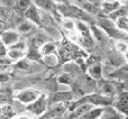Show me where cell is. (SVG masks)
Here are the masks:
<instances>
[{
    "label": "cell",
    "instance_id": "1",
    "mask_svg": "<svg viewBox=\"0 0 128 119\" xmlns=\"http://www.w3.org/2000/svg\"><path fill=\"white\" fill-rule=\"evenodd\" d=\"M56 9L66 18H75V19H78L79 21L81 20L85 22H93L92 16L80 7H77L74 5H69V6L58 5L56 6Z\"/></svg>",
    "mask_w": 128,
    "mask_h": 119
},
{
    "label": "cell",
    "instance_id": "2",
    "mask_svg": "<svg viewBox=\"0 0 128 119\" xmlns=\"http://www.w3.org/2000/svg\"><path fill=\"white\" fill-rule=\"evenodd\" d=\"M96 23L106 32L107 35H109L110 37L113 38H120V40H122V38L126 37V33L122 32L121 30H119L115 23L113 22V20H111L110 18H103V17H98L96 19Z\"/></svg>",
    "mask_w": 128,
    "mask_h": 119
},
{
    "label": "cell",
    "instance_id": "3",
    "mask_svg": "<svg viewBox=\"0 0 128 119\" xmlns=\"http://www.w3.org/2000/svg\"><path fill=\"white\" fill-rule=\"evenodd\" d=\"M48 108V102H47V96L46 95H39L37 99H35L33 102L28 104L26 107V110L30 112L31 114L35 116H41L45 113V111Z\"/></svg>",
    "mask_w": 128,
    "mask_h": 119
},
{
    "label": "cell",
    "instance_id": "4",
    "mask_svg": "<svg viewBox=\"0 0 128 119\" xmlns=\"http://www.w3.org/2000/svg\"><path fill=\"white\" fill-rule=\"evenodd\" d=\"M111 105H113V107L118 112L127 116V112H128V92L126 90L121 91L116 96V98H113V101H112Z\"/></svg>",
    "mask_w": 128,
    "mask_h": 119
},
{
    "label": "cell",
    "instance_id": "5",
    "mask_svg": "<svg viewBox=\"0 0 128 119\" xmlns=\"http://www.w3.org/2000/svg\"><path fill=\"white\" fill-rule=\"evenodd\" d=\"M39 95H40L39 91L30 88V89L21 90L20 92H18L16 95V99L23 104H30L35 99H37L39 97Z\"/></svg>",
    "mask_w": 128,
    "mask_h": 119
},
{
    "label": "cell",
    "instance_id": "6",
    "mask_svg": "<svg viewBox=\"0 0 128 119\" xmlns=\"http://www.w3.org/2000/svg\"><path fill=\"white\" fill-rule=\"evenodd\" d=\"M96 88H98V92L99 94L106 96V97H110V98H114V96L116 95V88L115 86L107 81H103L101 79V81L97 82L96 84Z\"/></svg>",
    "mask_w": 128,
    "mask_h": 119
},
{
    "label": "cell",
    "instance_id": "7",
    "mask_svg": "<svg viewBox=\"0 0 128 119\" xmlns=\"http://www.w3.org/2000/svg\"><path fill=\"white\" fill-rule=\"evenodd\" d=\"M24 16L25 18L33 23L36 26H41V18H40V10L32 3L25 11H24Z\"/></svg>",
    "mask_w": 128,
    "mask_h": 119
},
{
    "label": "cell",
    "instance_id": "8",
    "mask_svg": "<svg viewBox=\"0 0 128 119\" xmlns=\"http://www.w3.org/2000/svg\"><path fill=\"white\" fill-rule=\"evenodd\" d=\"M0 40L6 47H10L19 41V34L14 30H3L0 33Z\"/></svg>",
    "mask_w": 128,
    "mask_h": 119
},
{
    "label": "cell",
    "instance_id": "9",
    "mask_svg": "<svg viewBox=\"0 0 128 119\" xmlns=\"http://www.w3.org/2000/svg\"><path fill=\"white\" fill-rule=\"evenodd\" d=\"M73 93L72 92H56L53 93L50 97L47 98L48 106L49 105H54L57 103H63V102H68L73 99Z\"/></svg>",
    "mask_w": 128,
    "mask_h": 119
},
{
    "label": "cell",
    "instance_id": "10",
    "mask_svg": "<svg viewBox=\"0 0 128 119\" xmlns=\"http://www.w3.org/2000/svg\"><path fill=\"white\" fill-rule=\"evenodd\" d=\"M32 3L40 10L47 13H54L57 11L56 3L53 0H32Z\"/></svg>",
    "mask_w": 128,
    "mask_h": 119
},
{
    "label": "cell",
    "instance_id": "11",
    "mask_svg": "<svg viewBox=\"0 0 128 119\" xmlns=\"http://www.w3.org/2000/svg\"><path fill=\"white\" fill-rule=\"evenodd\" d=\"M126 115H123L122 113L118 112L114 107L105 106L103 107L102 113L98 119H123Z\"/></svg>",
    "mask_w": 128,
    "mask_h": 119
},
{
    "label": "cell",
    "instance_id": "12",
    "mask_svg": "<svg viewBox=\"0 0 128 119\" xmlns=\"http://www.w3.org/2000/svg\"><path fill=\"white\" fill-rule=\"evenodd\" d=\"M87 68H88V74L92 79L94 80L102 79V65L99 61L87 65Z\"/></svg>",
    "mask_w": 128,
    "mask_h": 119
},
{
    "label": "cell",
    "instance_id": "13",
    "mask_svg": "<svg viewBox=\"0 0 128 119\" xmlns=\"http://www.w3.org/2000/svg\"><path fill=\"white\" fill-rule=\"evenodd\" d=\"M26 55L25 50L22 49H18L15 47H8V50L6 52V56L12 60V61H18L24 58V56Z\"/></svg>",
    "mask_w": 128,
    "mask_h": 119
},
{
    "label": "cell",
    "instance_id": "14",
    "mask_svg": "<svg viewBox=\"0 0 128 119\" xmlns=\"http://www.w3.org/2000/svg\"><path fill=\"white\" fill-rule=\"evenodd\" d=\"M13 107L7 103L0 105V119H11L15 116Z\"/></svg>",
    "mask_w": 128,
    "mask_h": 119
},
{
    "label": "cell",
    "instance_id": "15",
    "mask_svg": "<svg viewBox=\"0 0 128 119\" xmlns=\"http://www.w3.org/2000/svg\"><path fill=\"white\" fill-rule=\"evenodd\" d=\"M39 51H40L41 56H50L52 54L57 53L56 45L52 42H45L43 45H41Z\"/></svg>",
    "mask_w": 128,
    "mask_h": 119
},
{
    "label": "cell",
    "instance_id": "16",
    "mask_svg": "<svg viewBox=\"0 0 128 119\" xmlns=\"http://www.w3.org/2000/svg\"><path fill=\"white\" fill-rule=\"evenodd\" d=\"M102 110L103 107H95V108L93 107L87 112H85L83 115L78 117L77 119H98L102 113Z\"/></svg>",
    "mask_w": 128,
    "mask_h": 119
},
{
    "label": "cell",
    "instance_id": "17",
    "mask_svg": "<svg viewBox=\"0 0 128 119\" xmlns=\"http://www.w3.org/2000/svg\"><path fill=\"white\" fill-rule=\"evenodd\" d=\"M115 25L116 27L121 30L122 32H127V29H128V19H127V16H121V17H118L115 19Z\"/></svg>",
    "mask_w": 128,
    "mask_h": 119
},
{
    "label": "cell",
    "instance_id": "18",
    "mask_svg": "<svg viewBox=\"0 0 128 119\" xmlns=\"http://www.w3.org/2000/svg\"><path fill=\"white\" fill-rule=\"evenodd\" d=\"M33 29H34V24L27 20L26 22H23L18 26L17 32L18 34H27V33H30Z\"/></svg>",
    "mask_w": 128,
    "mask_h": 119
},
{
    "label": "cell",
    "instance_id": "19",
    "mask_svg": "<svg viewBox=\"0 0 128 119\" xmlns=\"http://www.w3.org/2000/svg\"><path fill=\"white\" fill-rule=\"evenodd\" d=\"M121 4L118 1H114V2H103L102 3V10L103 12L110 14L112 11H114L115 9H117L118 7H120Z\"/></svg>",
    "mask_w": 128,
    "mask_h": 119
},
{
    "label": "cell",
    "instance_id": "20",
    "mask_svg": "<svg viewBox=\"0 0 128 119\" xmlns=\"http://www.w3.org/2000/svg\"><path fill=\"white\" fill-rule=\"evenodd\" d=\"M109 15V17L108 18H110V19H116V18H118V17H121V16H127V10H126V6L125 5H121L120 7H118L117 9H115L114 11H112L110 14H108Z\"/></svg>",
    "mask_w": 128,
    "mask_h": 119
},
{
    "label": "cell",
    "instance_id": "21",
    "mask_svg": "<svg viewBox=\"0 0 128 119\" xmlns=\"http://www.w3.org/2000/svg\"><path fill=\"white\" fill-rule=\"evenodd\" d=\"M74 77L71 74H62L59 78H58V82L59 83H64L67 85H72L74 82Z\"/></svg>",
    "mask_w": 128,
    "mask_h": 119
},
{
    "label": "cell",
    "instance_id": "22",
    "mask_svg": "<svg viewBox=\"0 0 128 119\" xmlns=\"http://www.w3.org/2000/svg\"><path fill=\"white\" fill-rule=\"evenodd\" d=\"M11 15H12V11L9 8L0 6V19L2 21H6V20L10 19Z\"/></svg>",
    "mask_w": 128,
    "mask_h": 119
},
{
    "label": "cell",
    "instance_id": "23",
    "mask_svg": "<svg viewBox=\"0 0 128 119\" xmlns=\"http://www.w3.org/2000/svg\"><path fill=\"white\" fill-rule=\"evenodd\" d=\"M32 4V0H16V5L17 8L20 11H25L30 5Z\"/></svg>",
    "mask_w": 128,
    "mask_h": 119
},
{
    "label": "cell",
    "instance_id": "24",
    "mask_svg": "<svg viewBox=\"0 0 128 119\" xmlns=\"http://www.w3.org/2000/svg\"><path fill=\"white\" fill-rule=\"evenodd\" d=\"M10 99H11V93L8 90H4V91L0 90V105L8 103Z\"/></svg>",
    "mask_w": 128,
    "mask_h": 119
},
{
    "label": "cell",
    "instance_id": "25",
    "mask_svg": "<svg viewBox=\"0 0 128 119\" xmlns=\"http://www.w3.org/2000/svg\"><path fill=\"white\" fill-rule=\"evenodd\" d=\"M115 48H116L121 54H126V52H127V44H126L125 41L119 40V41L116 43Z\"/></svg>",
    "mask_w": 128,
    "mask_h": 119
},
{
    "label": "cell",
    "instance_id": "26",
    "mask_svg": "<svg viewBox=\"0 0 128 119\" xmlns=\"http://www.w3.org/2000/svg\"><path fill=\"white\" fill-rule=\"evenodd\" d=\"M16 67L17 69L21 70V71H25L29 68V63L27 60H24V59H21V60H18L17 61V64H16Z\"/></svg>",
    "mask_w": 128,
    "mask_h": 119
},
{
    "label": "cell",
    "instance_id": "27",
    "mask_svg": "<svg viewBox=\"0 0 128 119\" xmlns=\"http://www.w3.org/2000/svg\"><path fill=\"white\" fill-rule=\"evenodd\" d=\"M11 80V75L9 73L0 72V83H6Z\"/></svg>",
    "mask_w": 128,
    "mask_h": 119
},
{
    "label": "cell",
    "instance_id": "28",
    "mask_svg": "<svg viewBox=\"0 0 128 119\" xmlns=\"http://www.w3.org/2000/svg\"><path fill=\"white\" fill-rule=\"evenodd\" d=\"M39 119H58V117L53 115V114H51L50 112H47L45 114H42Z\"/></svg>",
    "mask_w": 128,
    "mask_h": 119
},
{
    "label": "cell",
    "instance_id": "29",
    "mask_svg": "<svg viewBox=\"0 0 128 119\" xmlns=\"http://www.w3.org/2000/svg\"><path fill=\"white\" fill-rule=\"evenodd\" d=\"M6 52H7L6 46H5V45L2 43V41L0 40V57L6 56Z\"/></svg>",
    "mask_w": 128,
    "mask_h": 119
},
{
    "label": "cell",
    "instance_id": "30",
    "mask_svg": "<svg viewBox=\"0 0 128 119\" xmlns=\"http://www.w3.org/2000/svg\"><path fill=\"white\" fill-rule=\"evenodd\" d=\"M85 1H87L89 3H92V4L96 5V6H99L100 5V0H85Z\"/></svg>",
    "mask_w": 128,
    "mask_h": 119
},
{
    "label": "cell",
    "instance_id": "31",
    "mask_svg": "<svg viewBox=\"0 0 128 119\" xmlns=\"http://www.w3.org/2000/svg\"><path fill=\"white\" fill-rule=\"evenodd\" d=\"M4 27H5V24H4V21H2L1 19H0V33L4 30Z\"/></svg>",
    "mask_w": 128,
    "mask_h": 119
},
{
    "label": "cell",
    "instance_id": "32",
    "mask_svg": "<svg viewBox=\"0 0 128 119\" xmlns=\"http://www.w3.org/2000/svg\"><path fill=\"white\" fill-rule=\"evenodd\" d=\"M15 119H30L27 115H20V116H17Z\"/></svg>",
    "mask_w": 128,
    "mask_h": 119
},
{
    "label": "cell",
    "instance_id": "33",
    "mask_svg": "<svg viewBox=\"0 0 128 119\" xmlns=\"http://www.w3.org/2000/svg\"><path fill=\"white\" fill-rule=\"evenodd\" d=\"M53 1H54V2H55V1H59V2H60V1H62V0H53Z\"/></svg>",
    "mask_w": 128,
    "mask_h": 119
},
{
    "label": "cell",
    "instance_id": "34",
    "mask_svg": "<svg viewBox=\"0 0 128 119\" xmlns=\"http://www.w3.org/2000/svg\"><path fill=\"white\" fill-rule=\"evenodd\" d=\"M123 119H128V118H127V116H125V117H124Z\"/></svg>",
    "mask_w": 128,
    "mask_h": 119
}]
</instances>
